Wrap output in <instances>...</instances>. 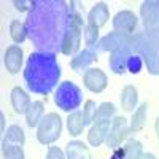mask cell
<instances>
[{
    "mask_svg": "<svg viewBox=\"0 0 159 159\" xmlns=\"http://www.w3.org/2000/svg\"><path fill=\"white\" fill-rule=\"evenodd\" d=\"M73 5V2L67 3L64 0H34L25 18V27L27 37L38 51L61 52L75 13Z\"/></svg>",
    "mask_w": 159,
    "mask_h": 159,
    "instance_id": "obj_1",
    "label": "cell"
},
{
    "mask_svg": "<svg viewBox=\"0 0 159 159\" xmlns=\"http://www.w3.org/2000/svg\"><path fill=\"white\" fill-rule=\"evenodd\" d=\"M61 65L56 52L35 51L30 52L24 69V81L30 92L37 96H48L61 80Z\"/></svg>",
    "mask_w": 159,
    "mask_h": 159,
    "instance_id": "obj_2",
    "label": "cell"
},
{
    "mask_svg": "<svg viewBox=\"0 0 159 159\" xmlns=\"http://www.w3.org/2000/svg\"><path fill=\"white\" fill-rule=\"evenodd\" d=\"M130 49L143 59L150 75H159V34L145 30L134 34L130 38Z\"/></svg>",
    "mask_w": 159,
    "mask_h": 159,
    "instance_id": "obj_3",
    "label": "cell"
},
{
    "mask_svg": "<svg viewBox=\"0 0 159 159\" xmlns=\"http://www.w3.org/2000/svg\"><path fill=\"white\" fill-rule=\"evenodd\" d=\"M54 103L62 111H76L83 103V92L73 81H62L54 94Z\"/></svg>",
    "mask_w": 159,
    "mask_h": 159,
    "instance_id": "obj_4",
    "label": "cell"
},
{
    "mask_svg": "<svg viewBox=\"0 0 159 159\" xmlns=\"http://www.w3.org/2000/svg\"><path fill=\"white\" fill-rule=\"evenodd\" d=\"M62 118L56 111L46 113L40 124L37 126V140L42 145H52L56 143L62 135Z\"/></svg>",
    "mask_w": 159,
    "mask_h": 159,
    "instance_id": "obj_5",
    "label": "cell"
},
{
    "mask_svg": "<svg viewBox=\"0 0 159 159\" xmlns=\"http://www.w3.org/2000/svg\"><path fill=\"white\" fill-rule=\"evenodd\" d=\"M84 22L80 13H73L72 16V22H70V29L65 34V38L62 42V48L61 52L64 56H70L73 57L75 54L80 52V46H81V38H83V32H84Z\"/></svg>",
    "mask_w": 159,
    "mask_h": 159,
    "instance_id": "obj_6",
    "label": "cell"
},
{
    "mask_svg": "<svg viewBox=\"0 0 159 159\" xmlns=\"http://www.w3.org/2000/svg\"><path fill=\"white\" fill-rule=\"evenodd\" d=\"M130 134V127H129V121L124 118V116H119L116 115L111 121V129H110V134L107 137V148L110 150H118L121 147V143L127 140Z\"/></svg>",
    "mask_w": 159,
    "mask_h": 159,
    "instance_id": "obj_7",
    "label": "cell"
},
{
    "mask_svg": "<svg viewBox=\"0 0 159 159\" xmlns=\"http://www.w3.org/2000/svg\"><path fill=\"white\" fill-rule=\"evenodd\" d=\"M143 30L159 34V0H147L140 7Z\"/></svg>",
    "mask_w": 159,
    "mask_h": 159,
    "instance_id": "obj_8",
    "label": "cell"
},
{
    "mask_svg": "<svg viewBox=\"0 0 159 159\" xmlns=\"http://www.w3.org/2000/svg\"><path fill=\"white\" fill-rule=\"evenodd\" d=\"M111 24H113V32L130 37L135 34V29L139 25V18L134 11L121 10L115 15V18L111 19Z\"/></svg>",
    "mask_w": 159,
    "mask_h": 159,
    "instance_id": "obj_9",
    "label": "cell"
},
{
    "mask_svg": "<svg viewBox=\"0 0 159 159\" xmlns=\"http://www.w3.org/2000/svg\"><path fill=\"white\" fill-rule=\"evenodd\" d=\"M99 49L97 46H88L84 48L83 51H80L78 54H75L70 61V67H72V72H75L76 75H81L91 69V65L94 64L99 57Z\"/></svg>",
    "mask_w": 159,
    "mask_h": 159,
    "instance_id": "obj_10",
    "label": "cell"
},
{
    "mask_svg": "<svg viewBox=\"0 0 159 159\" xmlns=\"http://www.w3.org/2000/svg\"><path fill=\"white\" fill-rule=\"evenodd\" d=\"M83 84L88 91L94 92V94H100L108 86V76L102 69L91 67L83 73Z\"/></svg>",
    "mask_w": 159,
    "mask_h": 159,
    "instance_id": "obj_11",
    "label": "cell"
},
{
    "mask_svg": "<svg viewBox=\"0 0 159 159\" xmlns=\"http://www.w3.org/2000/svg\"><path fill=\"white\" fill-rule=\"evenodd\" d=\"M111 121L113 119H100V121H94L88 130V143L91 147H102L107 142V137L111 129Z\"/></svg>",
    "mask_w": 159,
    "mask_h": 159,
    "instance_id": "obj_12",
    "label": "cell"
},
{
    "mask_svg": "<svg viewBox=\"0 0 159 159\" xmlns=\"http://www.w3.org/2000/svg\"><path fill=\"white\" fill-rule=\"evenodd\" d=\"M24 51L19 45H10L3 52V65L10 75H18L22 69Z\"/></svg>",
    "mask_w": 159,
    "mask_h": 159,
    "instance_id": "obj_13",
    "label": "cell"
},
{
    "mask_svg": "<svg viewBox=\"0 0 159 159\" xmlns=\"http://www.w3.org/2000/svg\"><path fill=\"white\" fill-rule=\"evenodd\" d=\"M132 54V49L130 45H124L119 49L110 52V59H108V65H110V70L116 75H123L127 72V61Z\"/></svg>",
    "mask_w": 159,
    "mask_h": 159,
    "instance_id": "obj_14",
    "label": "cell"
},
{
    "mask_svg": "<svg viewBox=\"0 0 159 159\" xmlns=\"http://www.w3.org/2000/svg\"><path fill=\"white\" fill-rule=\"evenodd\" d=\"M130 38H132V35L129 37V35H123V34H118V32H110L108 35L100 38L96 46H97L99 52H107V51L113 52L124 45H130Z\"/></svg>",
    "mask_w": 159,
    "mask_h": 159,
    "instance_id": "obj_15",
    "label": "cell"
},
{
    "mask_svg": "<svg viewBox=\"0 0 159 159\" xmlns=\"http://www.w3.org/2000/svg\"><path fill=\"white\" fill-rule=\"evenodd\" d=\"M10 102H11V107H13V110H15L16 115H25L27 110L30 108V105H32L30 96L21 86H15L11 89Z\"/></svg>",
    "mask_w": 159,
    "mask_h": 159,
    "instance_id": "obj_16",
    "label": "cell"
},
{
    "mask_svg": "<svg viewBox=\"0 0 159 159\" xmlns=\"http://www.w3.org/2000/svg\"><path fill=\"white\" fill-rule=\"evenodd\" d=\"M108 19H110V10L105 2H96L91 7V10L88 13V22L89 24H94L99 29H102L108 24Z\"/></svg>",
    "mask_w": 159,
    "mask_h": 159,
    "instance_id": "obj_17",
    "label": "cell"
},
{
    "mask_svg": "<svg viewBox=\"0 0 159 159\" xmlns=\"http://www.w3.org/2000/svg\"><path fill=\"white\" fill-rule=\"evenodd\" d=\"M119 100H121V108L126 113H134L139 107V89L134 84H126L121 91Z\"/></svg>",
    "mask_w": 159,
    "mask_h": 159,
    "instance_id": "obj_18",
    "label": "cell"
},
{
    "mask_svg": "<svg viewBox=\"0 0 159 159\" xmlns=\"http://www.w3.org/2000/svg\"><path fill=\"white\" fill-rule=\"evenodd\" d=\"M25 143V132L19 124H11L3 134V140H2V148L5 147H22Z\"/></svg>",
    "mask_w": 159,
    "mask_h": 159,
    "instance_id": "obj_19",
    "label": "cell"
},
{
    "mask_svg": "<svg viewBox=\"0 0 159 159\" xmlns=\"http://www.w3.org/2000/svg\"><path fill=\"white\" fill-rule=\"evenodd\" d=\"M147 118H148V103L143 102L135 108V111L132 113V118L129 121L130 134H139V132H142L145 124H147Z\"/></svg>",
    "mask_w": 159,
    "mask_h": 159,
    "instance_id": "obj_20",
    "label": "cell"
},
{
    "mask_svg": "<svg viewBox=\"0 0 159 159\" xmlns=\"http://www.w3.org/2000/svg\"><path fill=\"white\" fill-rule=\"evenodd\" d=\"M65 154L67 159H92L91 150L81 140H72L65 145Z\"/></svg>",
    "mask_w": 159,
    "mask_h": 159,
    "instance_id": "obj_21",
    "label": "cell"
},
{
    "mask_svg": "<svg viewBox=\"0 0 159 159\" xmlns=\"http://www.w3.org/2000/svg\"><path fill=\"white\" fill-rule=\"evenodd\" d=\"M65 121H67V130H69V134L72 137H78V135L83 134V130L86 127L84 118H83V111L76 110V111L69 113V116H67Z\"/></svg>",
    "mask_w": 159,
    "mask_h": 159,
    "instance_id": "obj_22",
    "label": "cell"
},
{
    "mask_svg": "<svg viewBox=\"0 0 159 159\" xmlns=\"http://www.w3.org/2000/svg\"><path fill=\"white\" fill-rule=\"evenodd\" d=\"M24 116H25V124L29 127H37L42 121V118L45 116V103L42 100H34L30 108Z\"/></svg>",
    "mask_w": 159,
    "mask_h": 159,
    "instance_id": "obj_23",
    "label": "cell"
},
{
    "mask_svg": "<svg viewBox=\"0 0 159 159\" xmlns=\"http://www.w3.org/2000/svg\"><path fill=\"white\" fill-rule=\"evenodd\" d=\"M123 159H142L143 156V145L137 139H127L123 147Z\"/></svg>",
    "mask_w": 159,
    "mask_h": 159,
    "instance_id": "obj_24",
    "label": "cell"
},
{
    "mask_svg": "<svg viewBox=\"0 0 159 159\" xmlns=\"http://www.w3.org/2000/svg\"><path fill=\"white\" fill-rule=\"evenodd\" d=\"M10 37H11L15 45H21L24 40L27 38V27H25V22H22L19 19H13L10 22Z\"/></svg>",
    "mask_w": 159,
    "mask_h": 159,
    "instance_id": "obj_25",
    "label": "cell"
},
{
    "mask_svg": "<svg viewBox=\"0 0 159 159\" xmlns=\"http://www.w3.org/2000/svg\"><path fill=\"white\" fill-rule=\"evenodd\" d=\"M116 116V107L111 102H102L97 107V115H96V121L100 119H113Z\"/></svg>",
    "mask_w": 159,
    "mask_h": 159,
    "instance_id": "obj_26",
    "label": "cell"
},
{
    "mask_svg": "<svg viewBox=\"0 0 159 159\" xmlns=\"http://www.w3.org/2000/svg\"><path fill=\"white\" fill-rule=\"evenodd\" d=\"M97 107L99 105H96V102L92 99H88L83 105V118H84V124L86 126H92L96 121V115H97Z\"/></svg>",
    "mask_w": 159,
    "mask_h": 159,
    "instance_id": "obj_27",
    "label": "cell"
},
{
    "mask_svg": "<svg viewBox=\"0 0 159 159\" xmlns=\"http://www.w3.org/2000/svg\"><path fill=\"white\" fill-rule=\"evenodd\" d=\"M99 27L94 24H89L86 22L84 25V32H83V38H84V43L88 46H96L99 43Z\"/></svg>",
    "mask_w": 159,
    "mask_h": 159,
    "instance_id": "obj_28",
    "label": "cell"
},
{
    "mask_svg": "<svg viewBox=\"0 0 159 159\" xmlns=\"http://www.w3.org/2000/svg\"><path fill=\"white\" fill-rule=\"evenodd\" d=\"M2 159H25L22 147H5L2 148Z\"/></svg>",
    "mask_w": 159,
    "mask_h": 159,
    "instance_id": "obj_29",
    "label": "cell"
},
{
    "mask_svg": "<svg viewBox=\"0 0 159 159\" xmlns=\"http://www.w3.org/2000/svg\"><path fill=\"white\" fill-rule=\"evenodd\" d=\"M142 69H143V59H142L140 56H137V54H134V52H132L130 57H129V61H127V72L137 75V73L142 72Z\"/></svg>",
    "mask_w": 159,
    "mask_h": 159,
    "instance_id": "obj_30",
    "label": "cell"
},
{
    "mask_svg": "<svg viewBox=\"0 0 159 159\" xmlns=\"http://www.w3.org/2000/svg\"><path fill=\"white\" fill-rule=\"evenodd\" d=\"M46 159H67V154L59 147H49L46 153Z\"/></svg>",
    "mask_w": 159,
    "mask_h": 159,
    "instance_id": "obj_31",
    "label": "cell"
},
{
    "mask_svg": "<svg viewBox=\"0 0 159 159\" xmlns=\"http://www.w3.org/2000/svg\"><path fill=\"white\" fill-rule=\"evenodd\" d=\"M32 3L34 2H30V0H15V2H13V5H15V8L18 11H27V13L30 11Z\"/></svg>",
    "mask_w": 159,
    "mask_h": 159,
    "instance_id": "obj_32",
    "label": "cell"
},
{
    "mask_svg": "<svg viewBox=\"0 0 159 159\" xmlns=\"http://www.w3.org/2000/svg\"><path fill=\"white\" fill-rule=\"evenodd\" d=\"M0 129H2V134H5V113H0Z\"/></svg>",
    "mask_w": 159,
    "mask_h": 159,
    "instance_id": "obj_33",
    "label": "cell"
},
{
    "mask_svg": "<svg viewBox=\"0 0 159 159\" xmlns=\"http://www.w3.org/2000/svg\"><path fill=\"white\" fill-rule=\"evenodd\" d=\"M154 132H156V137L159 140V116L154 119Z\"/></svg>",
    "mask_w": 159,
    "mask_h": 159,
    "instance_id": "obj_34",
    "label": "cell"
},
{
    "mask_svg": "<svg viewBox=\"0 0 159 159\" xmlns=\"http://www.w3.org/2000/svg\"><path fill=\"white\" fill-rule=\"evenodd\" d=\"M142 159H157L153 153H143V156H142Z\"/></svg>",
    "mask_w": 159,
    "mask_h": 159,
    "instance_id": "obj_35",
    "label": "cell"
}]
</instances>
